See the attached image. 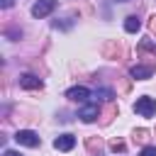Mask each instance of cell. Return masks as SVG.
<instances>
[{"mask_svg":"<svg viewBox=\"0 0 156 156\" xmlns=\"http://www.w3.org/2000/svg\"><path fill=\"white\" fill-rule=\"evenodd\" d=\"M134 112L136 115H141V117H154L156 115V100L154 98H139L136 102H134Z\"/></svg>","mask_w":156,"mask_h":156,"instance_id":"6da1fadb","label":"cell"},{"mask_svg":"<svg viewBox=\"0 0 156 156\" xmlns=\"http://www.w3.org/2000/svg\"><path fill=\"white\" fill-rule=\"evenodd\" d=\"M15 141H17V144H22V146H32V149L41 144L39 134H34V132H29V129H20V132L15 134Z\"/></svg>","mask_w":156,"mask_h":156,"instance_id":"7a4b0ae2","label":"cell"},{"mask_svg":"<svg viewBox=\"0 0 156 156\" xmlns=\"http://www.w3.org/2000/svg\"><path fill=\"white\" fill-rule=\"evenodd\" d=\"M54 7H56V0H37V2L32 5V15H34L37 20H41V17L51 15Z\"/></svg>","mask_w":156,"mask_h":156,"instance_id":"3957f363","label":"cell"},{"mask_svg":"<svg viewBox=\"0 0 156 156\" xmlns=\"http://www.w3.org/2000/svg\"><path fill=\"white\" fill-rule=\"evenodd\" d=\"M66 98L73 100V102H85V100L90 98V90H88L85 85H76V88H68V90H66Z\"/></svg>","mask_w":156,"mask_h":156,"instance_id":"277c9868","label":"cell"},{"mask_svg":"<svg viewBox=\"0 0 156 156\" xmlns=\"http://www.w3.org/2000/svg\"><path fill=\"white\" fill-rule=\"evenodd\" d=\"M154 71H156V66H154V63H149V66L136 63L129 73H132V78H136V80H146V78H151V76H154Z\"/></svg>","mask_w":156,"mask_h":156,"instance_id":"5b68a950","label":"cell"},{"mask_svg":"<svg viewBox=\"0 0 156 156\" xmlns=\"http://www.w3.org/2000/svg\"><path fill=\"white\" fill-rule=\"evenodd\" d=\"M78 117H80L83 122H95V119L100 117V107H98V102H90V105H85V107H80V112H78Z\"/></svg>","mask_w":156,"mask_h":156,"instance_id":"8992f818","label":"cell"},{"mask_svg":"<svg viewBox=\"0 0 156 156\" xmlns=\"http://www.w3.org/2000/svg\"><path fill=\"white\" fill-rule=\"evenodd\" d=\"M73 146H76V136L73 134H61V136L54 139V149H58V151H71Z\"/></svg>","mask_w":156,"mask_h":156,"instance_id":"52a82bcc","label":"cell"},{"mask_svg":"<svg viewBox=\"0 0 156 156\" xmlns=\"http://www.w3.org/2000/svg\"><path fill=\"white\" fill-rule=\"evenodd\" d=\"M20 85L24 90H37V88H41V78H37L32 73H24V76H20Z\"/></svg>","mask_w":156,"mask_h":156,"instance_id":"ba28073f","label":"cell"},{"mask_svg":"<svg viewBox=\"0 0 156 156\" xmlns=\"http://www.w3.org/2000/svg\"><path fill=\"white\" fill-rule=\"evenodd\" d=\"M139 27H141V20H139L136 15H129V17L124 20V29H127L129 34H134V32H139Z\"/></svg>","mask_w":156,"mask_h":156,"instance_id":"9c48e42d","label":"cell"},{"mask_svg":"<svg viewBox=\"0 0 156 156\" xmlns=\"http://www.w3.org/2000/svg\"><path fill=\"white\" fill-rule=\"evenodd\" d=\"M110 149H112V151H124V141H122V139H115V141L110 144Z\"/></svg>","mask_w":156,"mask_h":156,"instance_id":"30bf717a","label":"cell"},{"mask_svg":"<svg viewBox=\"0 0 156 156\" xmlns=\"http://www.w3.org/2000/svg\"><path fill=\"white\" fill-rule=\"evenodd\" d=\"M141 156H156V146H144L141 149Z\"/></svg>","mask_w":156,"mask_h":156,"instance_id":"8fae6325","label":"cell"},{"mask_svg":"<svg viewBox=\"0 0 156 156\" xmlns=\"http://www.w3.org/2000/svg\"><path fill=\"white\" fill-rule=\"evenodd\" d=\"M134 139H136V141H144V139H146V132H144V129H139V132L134 134Z\"/></svg>","mask_w":156,"mask_h":156,"instance_id":"7c38bea8","label":"cell"},{"mask_svg":"<svg viewBox=\"0 0 156 156\" xmlns=\"http://www.w3.org/2000/svg\"><path fill=\"white\" fill-rule=\"evenodd\" d=\"M0 5L2 7H12V0H0Z\"/></svg>","mask_w":156,"mask_h":156,"instance_id":"4fadbf2b","label":"cell"},{"mask_svg":"<svg viewBox=\"0 0 156 156\" xmlns=\"http://www.w3.org/2000/svg\"><path fill=\"white\" fill-rule=\"evenodd\" d=\"M2 156H22V154H17V151H5Z\"/></svg>","mask_w":156,"mask_h":156,"instance_id":"5bb4252c","label":"cell"},{"mask_svg":"<svg viewBox=\"0 0 156 156\" xmlns=\"http://www.w3.org/2000/svg\"><path fill=\"white\" fill-rule=\"evenodd\" d=\"M117 2H127V0H117Z\"/></svg>","mask_w":156,"mask_h":156,"instance_id":"9a60e30c","label":"cell"}]
</instances>
